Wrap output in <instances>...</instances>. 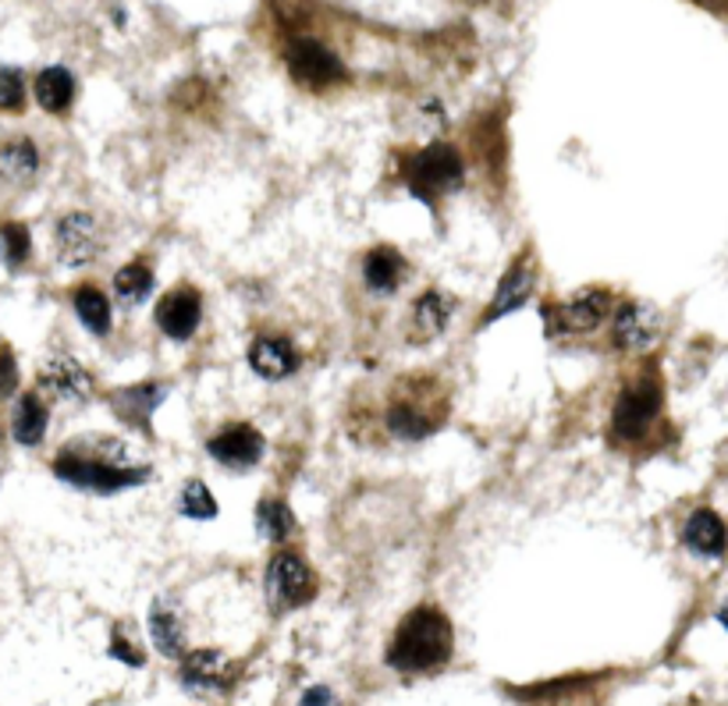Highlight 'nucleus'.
<instances>
[{"instance_id":"obj_1","label":"nucleus","mask_w":728,"mask_h":706,"mask_svg":"<svg viewBox=\"0 0 728 706\" xmlns=\"http://www.w3.org/2000/svg\"><path fill=\"white\" fill-rule=\"evenodd\" d=\"M121 461H124V444L118 441L110 444V452H89L86 441L83 444L75 441L57 455L54 476L93 493H118L124 487L146 484L150 469H132V465H121Z\"/></svg>"},{"instance_id":"obj_2","label":"nucleus","mask_w":728,"mask_h":706,"mask_svg":"<svg viewBox=\"0 0 728 706\" xmlns=\"http://www.w3.org/2000/svg\"><path fill=\"white\" fill-rule=\"evenodd\" d=\"M452 656V624L434 607L409 615L391 639L388 664L399 671H431Z\"/></svg>"},{"instance_id":"obj_3","label":"nucleus","mask_w":728,"mask_h":706,"mask_svg":"<svg viewBox=\"0 0 728 706\" xmlns=\"http://www.w3.org/2000/svg\"><path fill=\"white\" fill-rule=\"evenodd\" d=\"M381 423L391 441L416 444L445 423V401L426 391V380H402L384 401Z\"/></svg>"},{"instance_id":"obj_4","label":"nucleus","mask_w":728,"mask_h":706,"mask_svg":"<svg viewBox=\"0 0 728 706\" xmlns=\"http://www.w3.org/2000/svg\"><path fill=\"white\" fill-rule=\"evenodd\" d=\"M405 182H409V192L426 203H434L437 196H452V192H458L466 182L463 156L452 146H445V142H434V146H426L423 153L409 160Z\"/></svg>"},{"instance_id":"obj_5","label":"nucleus","mask_w":728,"mask_h":706,"mask_svg":"<svg viewBox=\"0 0 728 706\" xmlns=\"http://www.w3.org/2000/svg\"><path fill=\"white\" fill-rule=\"evenodd\" d=\"M658 409H661V388L658 380H637L619 394L615 401V412H611V430L619 441H640L651 423L658 420Z\"/></svg>"},{"instance_id":"obj_6","label":"nucleus","mask_w":728,"mask_h":706,"mask_svg":"<svg viewBox=\"0 0 728 706\" xmlns=\"http://www.w3.org/2000/svg\"><path fill=\"white\" fill-rule=\"evenodd\" d=\"M284 61H289V72L295 83H303L309 89H327L345 78L341 61L316 40H295L289 46V54H284Z\"/></svg>"},{"instance_id":"obj_7","label":"nucleus","mask_w":728,"mask_h":706,"mask_svg":"<svg viewBox=\"0 0 728 706\" xmlns=\"http://www.w3.org/2000/svg\"><path fill=\"white\" fill-rule=\"evenodd\" d=\"M267 597L274 607H303L313 597V572L306 561L295 554H274L267 568Z\"/></svg>"},{"instance_id":"obj_8","label":"nucleus","mask_w":728,"mask_h":706,"mask_svg":"<svg viewBox=\"0 0 728 706\" xmlns=\"http://www.w3.org/2000/svg\"><path fill=\"white\" fill-rule=\"evenodd\" d=\"M57 260L65 267H86L100 256V224L89 214H65L57 220Z\"/></svg>"},{"instance_id":"obj_9","label":"nucleus","mask_w":728,"mask_h":706,"mask_svg":"<svg viewBox=\"0 0 728 706\" xmlns=\"http://www.w3.org/2000/svg\"><path fill=\"white\" fill-rule=\"evenodd\" d=\"M615 298L605 287H583L555 309V334H590L605 324Z\"/></svg>"},{"instance_id":"obj_10","label":"nucleus","mask_w":728,"mask_h":706,"mask_svg":"<svg viewBox=\"0 0 728 706\" xmlns=\"http://www.w3.org/2000/svg\"><path fill=\"white\" fill-rule=\"evenodd\" d=\"M207 452L217 465H225V469H231V473H242L263 458V437H260V430L235 423L207 441Z\"/></svg>"},{"instance_id":"obj_11","label":"nucleus","mask_w":728,"mask_h":706,"mask_svg":"<svg viewBox=\"0 0 728 706\" xmlns=\"http://www.w3.org/2000/svg\"><path fill=\"white\" fill-rule=\"evenodd\" d=\"M533 287H536V263H533V256L526 252V256H519V260L509 267V274L501 278L495 298H490V309L483 313V324H495V319L522 309L530 302Z\"/></svg>"},{"instance_id":"obj_12","label":"nucleus","mask_w":728,"mask_h":706,"mask_svg":"<svg viewBox=\"0 0 728 706\" xmlns=\"http://www.w3.org/2000/svg\"><path fill=\"white\" fill-rule=\"evenodd\" d=\"M40 391L51 394L54 401H86L93 391V377L72 356H54L40 369Z\"/></svg>"},{"instance_id":"obj_13","label":"nucleus","mask_w":728,"mask_h":706,"mask_svg":"<svg viewBox=\"0 0 728 706\" xmlns=\"http://www.w3.org/2000/svg\"><path fill=\"white\" fill-rule=\"evenodd\" d=\"M658 330H661V316L643 306V302H622L615 309V327H611V338L622 351H643L658 341Z\"/></svg>"},{"instance_id":"obj_14","label":"nucleus","mask_w":728,"mask_h":706,"mask_svg":"<svg viewBox=\"0 0 728 706\" xmlns=\"http://www.w3.org/2000/svg\"><path fill=\"white\" fill-rule=\"evenodd\" d=\"M199 316H203V298L196 287H174L171 295L161 298V306H156V327L174 341H188L199 327Z\"/></svg>"},{"instance_id":"obj_15","label":"nucleus","mask_w":728,"mask_h":706,"mask_svg":"<svg viewBox=\"0 0 728 706\" xmlns=\"http://www.w3.org/2000/svg\"><path fill=\"white\" fill-rule=\"evenodd\" d=\"M452 313H455V298L452 295L437 292V287L423 292L413 302V313H409V338H413V341H434L437 334H445Z\"/></svg>"},{"instance_id":"obj_16","label":"nucleus","mask_w":728,"mask_h":706,"mask_svg":"<svg viewBox=\"0 0 728 706\" xmlns=\"http://www.w3.org/2000/svg\"><path fill=\"white\" fill-rule=\"evenodd\" d=\"M249 366H252V373H260L263 380H284L298 369V351L289 338L263 334V338L249 345Z\"/></svg>"},{"instance_id":"obj_17","label":"nucleus","mask_w":728,"mask_h":706,"mask_svg":"<svg viewBox=\"0 0 728 706\" xmlns=\"http://www.w3.org/2000/svg\"><path fill=\"white\" fill-rule=\"evenodd\" d=\"M683 543L700 557H721L728 551V529L710 508H696L683 529Z\"/></svg>"},{"instance_id":"obj_18","label":"nucleus","mask_w":728,"mask_h":706,"mask_svg":"<svg viewBox=\"0 0 728 706\" xmlns=\"http://www.w3.org/2000/svg\"><path fill=\"white\" fill-rule=\"evenodd\" d=\"M362 281H367L370 292L377 295H391L399 292V284L405 281V260L399 249L391 246H377L367 252V260H362Z\"/></svg>"},{"instance_id":"obj_19","label":"nucleus","mask_w":728,"mask_h":706,"mask_svg":"<svg viewBox=\"0 0 728 706\" xmlns=\"http://www.w3.org/2000/svg\"><path fill=\"white\" fill-rule=\"evenodd\" d=\"M40 171V150L25 135H14L0 142V182L8 185H29Z\"/></svg>"},{"instance_id":"obj_20","label":"nucleus","mask_w":728,"mask_h":706,"mask_svg":"<svg viewBox=\"0 0 728 706\" xmlns=\"http://www.w3.org/2000/svg\"><path fill=\"white\" fill-rule=\"evenodd\" d=\"M36 100L46 115H65L75 100V78L68 68H43L36 75Z\"/></svg>"},{"instance_id":"obj_21","label":"nucleus","mask_w":728,"mask_h":706,"mask_svg":"<svg viewBox=\"0 0 728 706\" xmlns=\"http://www.w3.org/2000/svg\"><path fill=\"white\" fill-rule=\"evenodd\" d=\"M46 433V405L40 394H22V401L14 405L11 415V437L25 444V447H36Z\"/></svg>"},{"instance_id":"obj_22","label":"nucleus","mask_w":728,"mask_h":706,"mask_svg":"<svg viewBox=\"0 0 728 706\" xmlns=\"http://www.w3.org/2000/svg\"><path fill=\"white\" fill-rule=\"evenodd\" d=\"M225 675H228V661L217 650H196V653H188L182 664L185 685H196V688H220L225 685Z\"/></svg>"},{"instance_id":"obj_23","label":"nucleus","mask_w":728,"mask_h":706,"mask_svg":"<svg viewBox=\"0 0 728 706\" xmlns=\"http://www.w3.org/2000/svg\"><path fill=\"white\" fill-rule=\"evenodd\" d=\"M164 388L161 383H142V388H124L121 394H115V412L124 423H146V415L164 401Z\"/></svg>"},{"instance_id":"obj_24","label":"nucleus","mask_w":728,"mask_h":706,"mask_svg":"<svg viewBox=\"0 0 728 706\" xmlns=\"http://www.w3.org/2000/svg\"><path fill=\"white\" fill-rule=\"evenodd\" d=\"M72 302H75V313H78V319L97 334V338H104V334H110V302H107V295L100 292V287H93V284H83L78 292L72 295Z\"/></svg>"},{"instance_id":"obj_25","label":"nucleus","mask_w":728,"mask_h":706,"mask_svg":"<svg viewBox=\"0 0 728 706\" xmlns=\"http://www.w3.org/2000/svg\"><path fill=\"white\" fill-rule=\"evenodd\" d=\"M257 529H260V533L271 540V543L289 540V536L295 533L292 508L284 504V501H274V497H267V501H260V508H257Z\"/></svg>"},{"instance_id":"obj_26","label":"nucleus","mask_w":728,"mask_h":706,"mask_svg":"<svg viewBox=\"0 0 728 706\" xmlns=\"http://www.w3.org/2000/svg\"><path fill=\"white\" fill-rule=\"evenodd\" d=\"M150 632H153L156 650H161L164 656H182V650H185V632H182L178 618H174L171 611H164L161 604H156L153 615H150Z\"/></svg>"},{"instance_id":"obj_27","label":"nucleus","mask_w":728,"mask_h":706,"mask_svg":"<svg viewBox=\"0 0 728 706\" xmlns=\"http://www.w3.org/2000/svg\"><path fill=\"white\" fill-rule=\"evenodd\" d=\"M29 252H33V238L22 228V224H0V260L8 270H22L29 263Z\"/></svg>"},{"instance_id":"obj_28","label":"nucleus","mask_w":728,"mask_h":706,"mask_svg":"<svg viewBox=\"0 0 728 706\" xmlns=\"http://www.w3.org/2000/svg\"><path fill=\"white\" fill-rule=\"evenodd\" d=\"M153 287V270L146 263H129L115 274V292L124 302H142Z\"/></svg>"},{"instance_id":"obj_29","label":"nucleus","mask_w":728,"mask_h":706,"mask_svg":"<svg viewBox=\"0 0 728 706\" xmlns=\"http://www.w3.org/2000/svg\"><path fill=\"white\" fill-rule=\"evenodd\" d=\"M178 511L185 519H214L217 515V501H214V493L207 490L203 479H188V484L182 487Z\"/></svg>"},{"instance_id":"obj_30","label":"nucleus","mask_w":728,"mask_h":706,"mask_svg":"<svg viewBox=\"0 0 728 706\" xmlns=\"http://www.w3.org/2000/svg\"><path fill=\"white\" fill-rule=\"evenodd\" d=\"M25 107V78L19 68H0V110L19 115Z\"/></svg>"},{"instance_id":"obj_31","label":"nucleus","mask_w":728,"mask_h":706,"mask_svg":"<svg viewBox=\"0 0 728 706\" xmlns=\"http://www.w3.org/2000/svg\"><path fill=\"white\" fill-rule=\"evenodd\" d=\"M19 391V366H14L11 348H0V401Z\"/></svg>"},{"instance_id":"obj_32","label":"nucleus","mask_w":728,"mask_h":706,"mask_svg":"<svg viewBox=\"0 0 728 706\" xmlns=\"http://www.w3.org/2000/svg\"><path fill=\"white\" fill-rule=\"evenodd\" d=\"M115 653L121 656L124 664H142V656H139V650H132L124 639H115Z\"/></svg>"},{"instance_id":"obj_33","label":"nucleus","mask_w":728,"mask_h":706,"mask_svg":"<svg viewBox=\"0 0 728 706\" xmlns=\"http://www.w3.org/2000/svg\"><path fill=\"white\" fill-rule=\"evenodd\" d=\"M327 699H330V696L324 693V688H313V693L306 696V706H327Z\"/></svg>"},{"instance_id":"obj_34","label":"nucleus","mask_w":728,"mask_h":706,"mask_svg":"<svg viewBox=\"0 0 728 706\" xmlns=\"http://www.w3.org/2000/svg\"><path fill=\"white\" fill-rule=\"evenodd\" d=\"M718 621H721V624H725V629H728V604H725V607H721V611H718Z\"/></svg>"}]
</instances>
